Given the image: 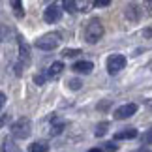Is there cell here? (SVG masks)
I'll return each mask as SVG.
<instances>
[{
  "mask_svg": "<svg viewBox=\"0 0 152 152\" xmlns=\"http://www.w3.org/2000/svg\"><path fill=\"white\" fill-rule=\"evenodd\" d=\"M107 128H109L107 122H102V124H98V128H96V137H103L105 133H107Z\"/></svg>",
  "mask_w": 152,
  "mask_h": 152,
  "instance_id": "obj_14",
  "label": "cell"
},
{
  "mask_svg": "<svg viewBox=\"0 0 152 152\" xmlns=\"http://www.w3.org/2000/svg\"><path fill=\"white\" fill-rule=\"evenodd\" d=\"M2 152H17L15 150V145L11 139H4V143H2Z\"/></svg>",
  "mask_w": 152,
  "mask_h": 152,
  "instance_id": "obj_13",
  "label": "cell"
},
{
  "mask_svg": "<svg viewBox=\"0 0 152 152\" xmlns=\"http://www.w3.org/2000/svg\"><path fill=\"white\" fill-rule=\"evenodd\" d=\"M28 62H30V49L23 42V38H19V62L15 64V73L21 75L25 72V68L28 66Z\"/></svg>",
  "mask_w": 152,
  "mask_h": 152,
  "instance_id": "obj_3",
  "label": "cell"
},
{
  "mask_svg": "<svg viewBox=\"0 0 152 152\" xmlns=\"http://www.w3.org/2000/svg\"><path fill=\"white\" fill-rule=\"evenodd\" d=\"M75 55H81V51H79V49H66V51L62 53L64 58H72V56H75Z\"/></svg>",
  "mask_w": 152,
  "mask_h": 152,
  "instance_id": "obj_16",
  "label": "cell"
},
{
  "mask_svg": "<svg viewBox=\"0 0 152 152\" xmlns=\"http://www.w3.org/2000/svg\"><path fill=\"white\" fill-rule=\"evenodd\" d=\"M81 85H83V83H81L79 79H72V81H68V86H69L72 90H79V88H81Z\"/></svg>",
  "mask_w": 152,
  "mask_h": 152,
  "instance_id": "obj_17",
  "label": "cell"
},
{
  "mask_svg": "<svg viewBox=\"0 0 152 152\" xmlns=\"http://www.w3.org/2000/svg\"><path fill=\"white\" fill-rule=\"evenodd\" d=\"M58 43H60V34L58 32L43 34L39 39H36V47L42 51H53L55 47H58Z\"/></svg>",
  "mask_w": 152,
  "mask_h": 152,
  "instance_id": "obj_2",
  "label": "cell"
},
{
  "mask_svg": "<svg viewBox=\"0 0 152 152\" xmlns=\"http://www.w3.org/2000/svg\"><path fill=\"white\" fill-rule=\"evenodd\" d=\"M17 152H19V150H17Z\"/></svg>",
  "mask_w": 152,
  "mask_h": 152,
  "instance_id": "obj_29",
  "label": "cell"
},
{
  "mask_svg": "<svg viewBox=\"0 0 152 152\" xmlns=\"http://www.w3.org/2000/svg\"><path fill=\"white\" fill-rule=\"evenodd\" d=\"M4 103H6V96L0 92V111H2V107H4Z\"/></svg>",
  "mask_w": 152,
  "mask_h": 152,
  "instance_id": "obj_24",
  "label": "cell"
},
{
  "mask_svg": "<svg viewBox=\"0 0 152 152\" xmlns=\"http://www.w3.org/2000/svg\"><path fill=\"white\" fill-rule=\"evenodd\" d=\"M34 83H36V85H43L45 83V75H36V77H34Z\"/></svg>",
  "mask_w": 152,
  "mask_h": 152,
  "instance_id": "obj_22",
  "label": "cell"
},
{
  "mask_svg": "<svg viewBox=\"0 0 152 152\" xmlns=\"http://www.w3.org/2000/svg\"><path fill=\"white\" fill-rule=\"evenodd\" d=\"M139 152H152V150H150V148H141Z\"/></svg>",
  "mask_w": 152,
  "mask_h": 152,
  "instance_id": "obj_28",
  "label": "cell"
},
{
  "mask_svg": "<svg viewBox=\"0 0 152 152\" xmlns=\"http://www.w3.org/2000/svg\"><path fill=\"white\" fill-rule=\"evenodd\" d=\"M73 72H77V73H90L92 69H94V64L92 62H86V60H81V62H75L73 66H72Z\"/></svg>",
  "mask_w": 152,
  "mask_h": 152,
  "instance_id": "obj_8",
  "label": "cell"
},
{
  "mask_svg": "<svg viewBox=\"0 0 152 152\" xmlns=\"http://www.w3.org/2000/svg\"><path fill=\"white\" fill-rule=\"evenodd\" d=\"M133 137H137V130H135V128H126V130L115 133L116 141H122V139H133Z\"/></svg>",
  "mask_w": 152,
  "mask_h": 152,
  "instance_id": "obj_9",
  "label": "cell"
},
{
  "mask_svg": "<svg viewBox=\"0 0 152 152\" xmlns=\"http://www.w3.org/2000/svg\"><path fill=\"white\" fill-rule=\"evenodd\" d=\"M64 8H66L68 11H72V13L79 10V8H77V2H73V0H66V2H64Z\"/></svg>",
  "mask_w": 152,
  "mask_h": 152,
  "instance_id": "obj_15",
  "label": "cell"
},
{
  "mask_svg": "<svg viewBox=\"0 0 152 152\" xmlns=\"http://www.w3.org/2000/svg\"><path fill=\"white\" fill-rule=\"evenodd\" d=\"M103 36V25H102V21L100 19H90V23L86 25L85 28V39L88 43H96V42H100Z\"/></svg>",
  "mask_w": 152,
  "mask_h": 152,
  "instance_id": "obj_1",
  "label": "cell"
},
{
  "mask_svg": "<svg viewBox=\"0 0 152 152\" xmlns=\"http://www.w3.org/2000/svg\"><path fill=\"white\" fill-rule=\"evenodd\" d=\"M8 118H10V116H8V115H4V116H2V118H0V128H2V126L6 124V122H8Z\"/></svg>",
  "mask_w": 152,
  "mask_h": 152,
  "instance_id": "obj_25",
  "label": "cell"
},
{
  "mask_svg": "<svg viewBox=\"0 0 152 152\" xmlns=\"http://www.w3.org/2000/svg\"><path fill=\"white\" fill-rule=\"evenodd\" d=\"M92 6H94V2H77V8L79 10H83V11H88V8H92Z\"/></svg>",
  "mask_w": 152,
  "mask_h": 152,
  "instance_id": "obj_18",
  "label": "cell"
},
{
  "mask_svg": "<svg viewBox=\"0 0 152 152\" xmlns=\"http://www.w3.org/2000/svg\"><path fill=\"white\" fill-rule=\"evenodd\" d=\"M11 8H13V11H15L17 17H23V15H25V8H23V4L19 2V0H13V2H11Z\"/></svg>",
  "mask_w": 152,
  "mask_h": 152,
  "instance_id": "obj_12",
  "label": "cell"
},
{
  "mask_svg": "<svg viewBox=\"0 0 152 152\" xmlns=\"http://www.w3.org/2000/svg\"><path fill=\"white\" fill-rule=\"evenodd\" d=\"M30 130H32V124H30L28 118H19L17 122L11 124V133L19 139H26L30 135Z\"/></svg>",
  "mask_w": 152,
  "mask_h": 152,
  "instance_id": "obj_4",
  "label": "cell"
},
{
  "mask_svg": "<svg viewBox=\"0 0 152 152\" xmlns=\"http://www.w3.org/2000/svg\"><path fill=\"white\" fill-rule=\"evenodd\" d=\"M28 150L30 152H49V145L45 141H36V143H32L30 147H28Z\"/></svg>",
  "mask_w": 152,
  "mask_h": 152,
  "instance_id": "obj_11",
  "label": "cell"
},
{
  "mask_svg": "<svg viewBox=\"0 0 152 152\" xmlns=\"http://www.w3.org/2000/svg\"><path fill=\"white\" fill-rule=\"evenodd\" d=\"M43 19L45 23H55L60 19V8H58L56 4H51L47 10H45V13H43Z\"/></svg>",
  "mask_w": 152,
  "mask_h": 152,
  "instance_id": "obj_7",
  "label": "cell"
},
{
  "mask_svg": "<svg viewBox=\"0 0 152 152\" xmlns=\"http://www.w3.org/2000/svg\"><path fill=\"white\" fill-rule=\"evenodd\" d=\"M62 69H64V64L62 62H53L51 66H49V69H47V77H58V75L62 73Z\"/></svg>",
  "mask_w": 152,
  "mask_h": 152,
  "instance_id": "obj_10",
  "label": "cell"
},
{
  "mask_svg": "<svg viewBox=\"0 0 152 152\" xmlns=\"http://www.w3.org/2000/svg\"><path fill=\"white\" fill-rule=\"evenodd\" d=\"M94 6H109V0H98L94 2Z\"/></svg>",
  "mask_w": 152,
  "mask_h": 152,
  "instance_id": "obj_23",
  "label": "cell"
},
{
  "mask_svg": "<svg viewBox=\"0 0 152 152\" xmlns=\"http://www.w3.org/2000/svg\"><path fill=\"white\" fill-rule=\"evenodd\" d=\"M135 111H137V105L135 103H126V105H122V107H118V109L115 111V118H118V120L130 118L132 115H135Z\"/></svg>",
  "mask_w": 152,
  "mask_h": 152,
  "instance_id": "obj_6",
  "label": "cell"
},
{
  "mask_svg": "<svg viewBox=\"0 0 152 152\" xmlns=\"http://www.w3.org/2000/svg\"><path fill=\"white\" fill-rule=\"evenodd\" d=\"M88 152H103L102 148H92V150H88Z\"/></svg>",
  "mask_w": 152,
  "mask_h": 152,
  "instance_id": "obj_27",
  "label": "cell"
},
{
  "mask_svg": "<svg viewBox=\"0 0 152 152\" xmlns=\"http://www.w3.org/2000/svg\"><path fill=\"white\" fill-rule=\"evenodd\" d=\"M143 143H145V145H152V130H148V132L143 135Z\"/></svg>",
  "mask_w": 152,
  "mask_h": 152,
  "instance_id": "obj_20",
  "label": "cell"
},
{
  "mask_svg": "<svg viewBox=\"0 0 152 152\" xmlns=\"http://www.w3.org/2000/svg\"><path fill=\"white\" fill-rule=\"evenodd\" d=\"M126 66V56L124 55H111L107 58V72L111 75H115V73H118L120 69H124Z\"/></svg>",
  "mask_w": 152,
  "mask_h": 152,
  "instance_id": "obj_5",
  "label": "cell"
},
{
  "mask_svg": "<svg viewBox=\"0 0 152 152\" xmlns=\"http://www.w3.org/2000/svg\"><path fill=\"white\" fill-rule=\"evenodd\" d=\"M62 128H64L62 122H60V124H56V126H53V128H51V135H58V133L62 132Z\"/></svg>",
  "mask_w": 152,
  "mask_h": 152,
  "instance_id": "obj_19",
  "label": "cell"
},
{
  "mask_svg": "<svg viewBox=\"0 0 152 152\" xmlns=\"http://www.w3.org/2000/svg\"><path fill=\"white\" fill-rule=\"evenodd\" d=\"M105 150H107V152H116V150H118V147L113 145V143H105Z\"/></svg>",
  "mask_w": 152,
  "mask_h": 152,
  "instance_id": "obj_21",
  "label": "cell"
},
{
  "mask_svg": "<svg viewBox=\"0 0 152 152\" xmlns=\"http://www.w3.org/2000/svg\"><path fill=\"white\" fill-rule=\"evenodd\" d=\"M143 34H145V36H152V30H150V28H147V30H145Z\"/></svg>",
  "mask_w": 152,
  "mask_h": 152,
  "instance_id": "obj_26",
  "label": "cell"
}]
</instances>
